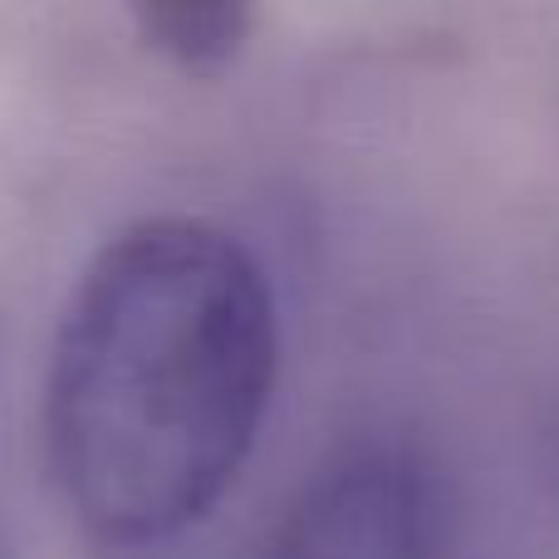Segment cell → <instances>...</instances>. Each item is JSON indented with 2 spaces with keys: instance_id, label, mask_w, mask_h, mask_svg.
Masks as SVG:
<instances>
[{
  "instance_id": "cell-1",
  "label": "cell",
  "mask_w": 559,
  "mask_h": 559,
  "mask_svg": "<svg viewBox=\"0 0 559 559\" xmlns=\"http://www.w3.org/2000/svg\"><path fill=\"white\" fill-rule=\"evenodd\" d=\"M280 309L261 255L206 216L128 222L84 261L39 383L59 506L98 545L177 540L261 442Z\"/></svg>"
},
{
  "instance_id": "cell-2",
  "label": "cell",
  "mask_w": 559,
  "mask_h": 559,
  "mask_svg": "<svg viewBox=\"0 0 559 559\" xmlns=\"http://www.w3.org/2000/svg\"><path fill=\"white\" fill-rule=\"evenodd\" d=\"M447 535L442 466L403 432H364L299 476L255 559H442Z\"/></svg>"
},
{
  "instance_id": "cell-3",
  "label": "cell",
  "mask_w": 559,
  "mask_h": 559,
  "mask_svg": "<svg viewBox=\"0 0 559 559\" xmlns=\"http://www.w3.org/2000/svg\"><path fill=\"white\" fill-rule=\"evenodd\" d=\"M138 45L153 59H163L177 74L212 79L222 69H231L246 55L255 35V10L241 0H167V5H133L128 10Z\"/></svg>"
},
{
  "instance_id": "cell-4",
  "label": "cell",
  "mask_w": 559,
  "mask_h": 559,
  "mask_svg": "<svg viewBox=\"0 0 559 559\" xmlns=\"http://www.w3.org/2000/svg\"><path fill=\"white\" fill-rule=\"evenodd\" d=\"M0 559H5V550H0Z\"/></svg>"
}]
</instances>
